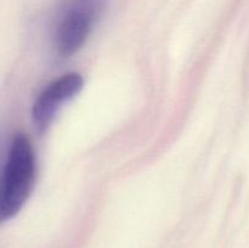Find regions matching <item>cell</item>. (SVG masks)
Listing matches in <instances>:
<instances>
[{
    "instance_id": "obj_1",
    "label": "cell",
    "mask_w": 249,
    "mask_h": 248,
    "mask_svg": "<svg viewBox=\"0 0 249 248\" xmlns=\"http://www.w3.org/2000/svg\"><path fill=\"white\" fill-rule=\"evenodd\" d=\"M36 159L28 139L18 135L11 142L0 179V223L14 218L32 194Z\"/></svg>"
},
{
    "instance_id": "obj_2",
    "label": "cell",
    "mask_w": 249,
    "mask_h": 248,
    "mask_svg": "<svg viewBox=\"0 0 249 248\" xmlns=\"http://www.w3.org/2000/svg\"><path fill=\"white\" fill-rule=\"evenodd\" d=\"M105 0H75L62 17L56 33V48L63 57L77 53L91 33Z\"/></svg>"
},
{
    "instance_id": "obj_3",
    "label": "cell",
    "mask_w": 249,
    "mask_h": 248,
    "mask_svg": "<svg viewBox=\"0 0 249 248\" xmlns=\"http://www.w3.org/2000/svg\"><path fill=\"white\" fill-rule=\"evenodd\" d=\"M84 80L78 73H67L53 80L39 95L33 106V121L38 131L49 128L60 107L82 90Z\"/></svg>"
}]
</instances>
